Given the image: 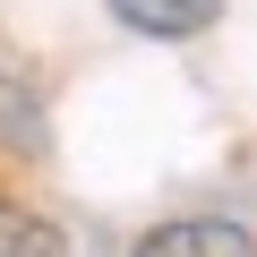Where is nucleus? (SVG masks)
<instances>
[{
    "label": "nucleus",
    "instance_id": "nucleus-2",
    "mask_svg": "<svg viewBox=\"0 0 257 257\" xmlns=\"http://www.w3.org/2000/svg\"><path fill=\"white\" fill-rule=\"evenodd\" d=\"M111 18L128 35H155V43H189L223 18V0H111Z\"/></svg>",
    "mask_w": 257,
    "mask_h": 257
},
{
    "label": "nucleus",
    "instance_id": "nucleus-1",
    "mask_svg": "<svg viewBox=\"0 0 257 257\" xmlns=\"http://www.w3.org/2000/svg\"><path fill=\"white\" fill-rule=\"evenodd\" d=\"M138 257H257V240L223 214H189V223H163L138 240Z\"/></svg>",
    "mask_w": 257,
    "mask_h": 257
},
{
    "label": "nucleus",
    "instance_id": "nucleus-3",
    "mask_svg": "<svg viewBox=\"0 0 257 257\" xmlns=\"http://www.w3.org/2000/svg\"><path fill=\"white\" fill-rule=\"evenodd\" d=\"M0 257H69V231L43 223L35 206H9V197H0Z\"/></svg>",
    "mask_w": 257,
    "mask_h": 257
}]
</instances>
